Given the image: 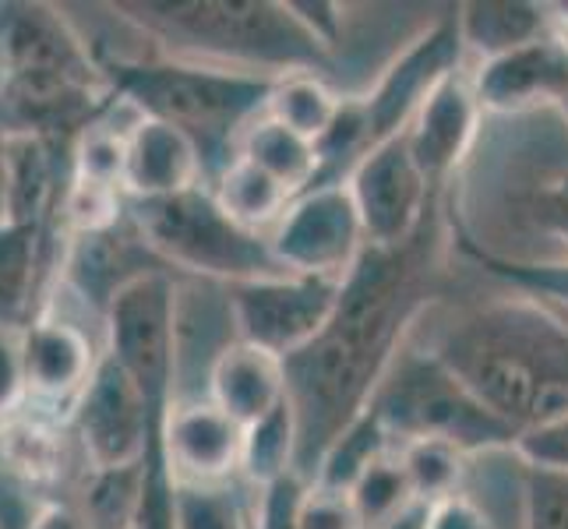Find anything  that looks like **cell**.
Listing matches in <instances>:
<instances>
[{
    "instance_id": "obj_1",
    "label": "cell",
    "mask_w": 568,
    "mask_h": 529,
    "mask_svg": "<svg viewBox=\"0 0 568 529\" xmlns=\"http://www.w3.org/2000/svg\"><path fill=\"white\" fill-rule=\"evenodd\" d=\"M427 301L424 230L403 247H364L343 279L336 315L315 343L283 360L297 420V474L315 480L328 445L375 399Z\"/></svg>"
},
{
    "instance_id": "obj_2",
    "label": "cell",
    "mask_w": 568,
    "mask_h": 529,
    "mask_svg": "<svg viewBox=\"0 0 568 529\" xmlns=\"http://www.w3.org/2000/svg\"><path fill=\"white\" fill-rule=\"evenodd\" d=\"M430 349L519 435L568 414V328L530 297L469 311Z\"/></svg>"
},
{
    "instance_id": "obj_3",
    "label": "cell",
    "mask_w": 568,
    "mask_h": 529,
    "mask_svg": "<svg viewBox=\"0 0 568 529\" xmlns=\"http://www.w3.org/2000/svg\"><path fill=\"white\" fill-rule=\"evenodd\" d=\"M110 11L173 61L262 78L328 68V50L286 0H113Z\"/></svg>"
},
{
    "instance_id": "obj_4",
    "label": "cell",
    "mask_w": 568,
    "mask_h": 529,
    "mask_svg": "<svg viewBox=\"0 0 568 529\" xmlns=\"http://www.w3.org/2000/svg\"><path fill=\"white\" fill-rule=\"evenodd\" d=\"M110 89L142 116L173 124L199 145L205 187L233 160L244 131L268 110L280 78L187 64L173 57H100Z\"/></svg>"
},
{
    "instance_id": "obj_5",
    "label": "cell",
    "mask_w": 568,
    "mask_h": 529,
    "mask_svg": "<svg viewBox=\"0 0 568 529\" xmlns=\"http://www.w3.org/2000/svg\"><path fill=\"white\" fill-rule=\"evenodd\" d=\"M371 409L388 430L392 445L445 441L466 459L516 452L519 430L505 424L491 406L477 399L435 349L403 346L382 378Z\"/></svg>"
},
{
    "instance_id": "obj_6",
    "label": "cell",
    "mask_w": 568,
    "mask_h": 529,
    "mask_svg": "<svg viewBox=\"0 0 568 529\" xmlns=\"http://www.w3.org/2000/svg\"><path fill=\"white\" fill-rule=\"evenodd\" d=\"M128 220L145 251L163 265H178L223 286L283 276L268 237L233 223L205 184L170 199L128 202Z\"/></svg>"
},
{
    "instance_id": "obj_7",
    "label": "cell",
    "mask_w": 568,
    "mask_h": 529,
    "mask_svg": "<svg viewBox=\"0 0 568 529\" xmlns=\"http://www.w3.org/2000/svg\"><path fill=\"white\" fill-rule=\"evenodd\" d=\"M173 399H149L134 378L103 353L92 382L85 385L71 414L74 441L89 469L142 466L149 445L163 435V420Z\"/></svg>"
},
{
    "instance_id": "obj_8",
    "label": "cell",
    "mask_w": 568,
    "mask_h": 529,
    "mask_svg": "<svg viewBox=\"0 0 568 529\" xmlns=\"http://www.w3.org/2000/svg\"><path fill=\"white\" fill-rule=\"evenodd\" d=\"M343 279L322 276H268L226 286V307L237 339L276 357H293L336 315Z\"/></svg>"
},
{
    "instance_id": "obj_9",
    "label": "cell",
    "mask_w": 568,
    "mask_h": 529,
    "mask_svg": "<svg viewBox=\"0 0 568 529\" xmlns=\"http://www.w3.org/2000/svg\"><path fill=\"white\" fill-rule=\"evenodd\" d=\"M268 247L283 272L293 276L346 279L367 247L361 212L346 184L311 187L290 202L280 226L268 233Z\"/></svg>"
},
{
    "instance_id": "obj_10",
    "label": "cell",
    "mask_w": 568,
    "mask_h": 529,
    "mask_svg": "<svg viewBox=\"0 0 568 529\" xmlns=\"http://www.w3.org/2000/svg\"><path fill=\"white\" fill-rule=\"evenodd\" d=\"M71 82L85 89H110L100 57L53 4L8 0L0 4V82Z\"/></svg>"
},
{
    "instance_id": "obj_11",
    "label": "cell",
    "mask_w": 568,
    "mask_h": 529,
    "mask_svg": "<svg viewBox=\"0 0 568 529\" xmlns=\"http://www.w3.org/2000/svg\"><path fill=\"white\" fill-rule=\"evenodd\" d=\"M463 53L466 47L456 14H445L435 26H427L420 35L409 39L403 53L392 57L385 71L378 74V82L364 92V110L371 121V134H375V145L406 134L420 106L430 100V92L445 78L463 71Z\"/></svg>"
},
{
    "instance_id": "obj_12",
    "label": "cell",
    "mask_w": 568,
    "mask_h": 529,
    "mask_svg": "<svg viewBox=\"0 0 568 529\" xmlns=\"http://www.w3.org/2000/svg\"><path fill=\"white\" fill-rule=\"evenodd\" d=\"M346 187L361 212L367 247H403L424 230L430 181L409 155L406 134L371 149L346 176Z\"/></svg>"
},
{
    "instance_id": "obj_13",
    "label": "cell",
    "mask_w": 568,
    "mask_h": 529,
    "mask_svg": "<svg viewBox=\"0 0 568 529\" xmlns=\"http://www.w3.org/2000/svg\"><path fill=\"white\" fill-rule=\"evenodd\" d=\"M103 353L78 322L57 315L53 307H39L36 318L26 322V406L71 424Z\"/></svg>"
},
{
    "instance_id": "obj_14",
    "label": "cell",
    "mask_w": 568,
    "mask_h": 529,
    "mask_svg": "<svg viewBox=\"0 0 568 529\" xmlns=\"http://www.w3.org/2000/svg\"><path fill=\"white\" fill-rule=\"evenodd\" d=\"M244 427L212 399L178 396L163 420V456L173 484L215 487L241 474Z\"/></svg>"
},
{
    "instance_id": "obj_15",
    "label": "cell",
    "mask_w": 568,
    "mask_h": 529,
    "mask_svg": "<svg viewBox=\"0 0 568 529\" xmlns=\"http://www.w3.org/2000/svg\"><path fill=\"white\" fill-rule=\"evenodd\" d=\"M474 78V92L484 113H530L561 106L568 92V35H551L513 50L495 61H484Z\"/></svg>"
},
{
    "instance_id": "obj_16",
    "label": "cell",
    "mask_w": 568,
    "mask_h": 529,
    "mask_svg": "<svg viewBox=\"0 0 568 529\" xmlns=\"http://www.w3.org/2000/svg\"><path fill=\"white\" fill-rule=\"evenodd\" d=\"M484 106L474 92V78L456 71L453 78L430 92V100L420 106L414 124L406 128L409 155L417 160L430 187L445 184L456 166L469 155L480 131Z\"/></svg>"
},
{
    "instance_id": "obj_17",
    "label": "cell",
    "mask_w": 568,
    "mask_h": 529,
    "mask_svg": "<svg viewBox=\"0 0 568 529\" xmlns=\"http://www.w3.org/2000/svg\"><path fill=\"white\" fill-rule=\"evenodd\" d=\"M202 184H205L202 152L184 131L163 121H152V116H142L131 128L124 145V176H121L128 202L170 199V194H181Z\"/></svg>"
},
{
    "instance_id": "obj_18",
    "label": "cell",
    "mask_w": 568,
    "mask_h": 529,
    "mask_svg": "<svg viewBox=\"0 0 568 529\" xmlns=\"http://www.w3.org/2000/svg\"><path fill=\"white\" fill-rule=\"evenodd\" d=\"M209 399L230 420L251 427L286 403V364L233 336L209 364Z\"/></svg>"
},
{
    "instance_id": "obj_19",
    "label": "cell",
    "mask_w": 568,
    "mask_h": 529,
    "mask_svg": "<svg viewBox=\"0 0 568 529\" xmlns=\"http://www.w3.org/2000/svg\"><path fill=\"white\" fill-rule=\"evenodd\" d=\"M71 438L74 430L68 420L22 406L0 420V469L26 491L61 484L71 462Z\"/></svg>"
},
{
    "instance_id": "obj_20",
    "label": "cell",
    "mask_w": 568,
    "mask_h": 529,
    "mask_svg": "<svg viewBox=\"0 0 568 529\" xmlns=\"http://www.w3.org/2000/svg\"><path fill=\"white\" fill-rule=\"evenodd\" d=\"M463 47L484 61H495L540 39L561 35L551 4L534 0H466L456 8Z\"/></svg>"
},
{
    "instance_id": "obj_21",
    "label": "cell",
    "mask_w": 568,
    "mask_h": 529,
    "mask_svg": "<svg viewBox=\"0 0 568 529\" xmlns=\"http://www.w3.org/2000/svg\"><path fill=\"white\" fill-rule=\"evenodd\" d=\"M209 191L215 194V202H220V208L233 223L251 233H262V237H268L280 226L290 202L297 199L286 184H280L276 176L254 166L244 155H237V160L215 176Z\"/></svg>"
},
{
    "instance_id": "obj_22",
    "label": "cell",
    "mask_w": 568,
    "mask_h": 529,
    "mask_svg": "<svg viewBox=\"0 0 568 529\" xmlns=\"http://www.w3.org/2000/svg\"><path fill=\"white\" fill-rule=\"evenodd\" d=\"M237 155H244V160H251L254 166L272 173L293 194H304L318 184L322 163H318L315 142L301 139L297 131H290L286 124H280L276 116H268V113H262L258 121L244 131Z\"/></svg>"
},
{
    "instance_id": "obj_23",
    "label": "cell",
    "mask_w": 568,
    "mask_h": 529,
    "mask_svg": "<svg viewBox=\"0 0 568 529\" xmlns=\"http://www.w3.org/2000/svg\"><path fill=\"white\" fill-rule=\"evenodd\" d=\"M388 452H396V445H392L388 430L375 417V409L367 406L364 414L354 424H349L336 441L328 445V452L318 462L315 484L349 495L357 487V480L367 474V469L375 466L378 459H385Z\"/></svg>"
},
{
    "instance_id": "obj_24",
    "label": "cell",
    "mask_w": 568,
    "mask_h": 529,
    "mask_svg": "<svg viewBox=\"0 0 568 529\" xmlns=\"http://www.w3.org/2000/svg\"><path fill=\"white\" fill-rule=\"evenodd\" d=\"M286 474H297V420H293L290 399L268 417L244 427L241 452V477L254 484V491Z\"/></svg>"
},
{
    "instance_id": "obj_25",
    "label": "cell",
    "mask_w": 568,
    "mask_h": 529,
    "mask_svg": "<svg viewBox=\"0 0 568 529\" xmlns=\"http://www.w3.org/2000/svg\"><path fill=\"white\" fill-rule=\"evenodd\" d=\"M43 233L47 230L39 226L0 223V322L26 325L18 322V315L32 301L36 268L43 258Z\"/></svg>"
},
{
    "instance_id": "obj_26",
    "label": "cell",
    "mask_w": 568,
    "mask_h": 529,
    "mask_svg": "<svg viewBox=\"0 0 568 529\" xmlns=\"http://www.w3.org/2000/svg\"><path fill=\"white\" fill-rule=\"evenodd\" d=\"M343 95L332 92L318 74H286L272 89L268 100V116H276L280 124L290 131H297L301 139L318 142L328 131V124L336 121Z\"/></svg>"
},
{
    "instance_id": "obj_27",
    "label": "cell",
    "mask_w": 568,
    "mask_h": 529,
    "mask_svg": "<svg viewBox=\"0 0 568 529\" xmlns=\"http://www.w3.org/2000/svg\"><path fill=\"white\" fill-rule=\"evenodd\" d=\"M142 466L128 469H89L82 495H78V508L89 519L92 529H134V516H139L142 501Z\"/></svg>"
},
{
    "instance_id": "obj_28",
    "label": "cell",
    "mask_w": 568,
    "mask_h": 529,
    "mask_svg": "<svg viewBox=\"0 0 568 529\" xmlns=\"http://www.w3.org/2000/svg\"><path fill=\"white\" fill-rule=\"evenodd\" d=\"M396 459L417 501L442 505L448 498L463 495L459 487H463L469 459L459 448L445 441H406V445H396Z\"/></svg>"
},
{
    "instance_id": "obj_29",
    "label": "cell",
    "mask_w": 568,
    "mask_h": 529,
    "mask_svg": "<svg viewBox=\"0 0 568 529\" xmlns=\"http://www.w3.org/2000/svg\"><path fill=\"white\" fill-rule=\"evenodd\" d=\"M466 251L474 254L484 272H491V276L508 283L519 297H530L544 307L568 315V258H558V262L555 258H544V262L505 258V254H495V251H480L477 244H466Z\"/></svg>"
},
{
    "instance_id": "obj_30",
    "label": "cell",
    "mask_w": 568,
    "mask_h": 529,
    "mask_svg": "<svg viewBox=\"0 0 568 529\" xmlns=\"http://www.w3.org/2000/svg\"><path fill=\"white\" fill-rule=\"evenodd\" d=\"M173 526L178 529H251V512L241 505L230 484L194 487L178 484L173 498Z\"/></svg>"
},
{
    "instance_id": "obj_31",
    "label": "cell",
    "mask_w": 568,
    "mask_h": 529,
    "mask_svg": "<svg viewBox=\"0 0 568 529\" xmlns=\"http://www.w3.org/2000/svg\"><path fill=\"white\" fill-rule=\"evenodd\" d=\"M349 498L357 505L364 529H382L392 516L403 512V508L414 501V491H409V480L403 474L396 452H388L385 459L371 466L357 480L354 491H349Z\"/></svg>"
},
{
    "instance_id": "obj_32",
    "label": "cell",
    "mask_w": 568,
    "mask_h": 529,
    "mask_svg": "<svg viewBox=\"0 0 568 529\" xmlns=\"http://www.w3.org/2000/svg\"><path fill=\"white\" fill-rule=\"evenodd\" d=\"M523 529H568V474L519 462Z\"/></svg>"
},
{
    "instance_id": "obj_33",
    "label": "cell",
    "mask_w": 568,
    "mask_h": 529,
    "mask_svg": "<svg viewBox=\"0 0 568 529\" xmlns=\"http://www.w3.org/2000/svg\"><path fill=\"white\" fill-rule=\"evenodd\" d=\"M311 480L304 474H286L258 487V498L251 508V529H301V508Z\"/></svg>"
},
{
    "instance_id": "obj_34",
    "label": "cell",
    "mask_w": 568,
    "mask_h": 529,
    "mask_svg": "<svg viewBox=\"0 0 568 529\" xmlns=\"http://www.w3.org/2000/svg\"><path fill=\"white\" fill-rule=\"evenodd\" d=\"M26 403V325L0 322V420L18 414Z\"/></svg>"
},
{
    "instance_id": "obj_35",
    "label": "cell",
    "mask_w": 568,
    "mask_h": 529,
    "mask_svg": "<svg viewBox=\"0 0 568 529\" xmlns=\"http://www.w3.org/2000/svg\"><path fill=\"white\" fill-rule=\"evenodd\" d=\"M513 456L526 466L561 469V474H568V414L523 430Z\"/></svg>"
},
{
    "instance_id": "obj_36",
    "label": "cell",
    "mask_w": 568,
    "mask_h": 529,
    "mask_svg": "<svg viewBox=\"0 0 568 529\" xmlns=\"http://www.w3.org/2000/svg\"><path fill=\"white\" fill-rule=\"evenodd\" d=\"M301 529H364V522L346 491H332V487L311 480L301 508Z\"/></svg>"
},
{
    "instance_id": "obj_37",
    "label": "cell",
    "mask_w": 568,
    "mask_h": 529,
    "mask_svg": "<svg viewBox=\"0 0 568 529\" xmlns=\"http://www.w3.org/2000/svg\"><path fill=\"white\" fill-rule=\"evenodd\" d=\"M286 4L297 14V22L332 53V47L343 39V4H332V0H286Z\"/></svg>"
},
{
    "instance_id": "obj_38",
    "label": "cell",
    "mask_w": 568,
    "mask_h": 529,
    "mask_svg": "<svg viewBox=\"0 0 568 529\" xmlns=\"http://www.w3.org/2000/svg\"><path fill=\"white\" fill-rule=\"evenodd\" d=\"M427 529H495V522L477 501H469L466 495H456V498L430 508Z\"/></svg>"
},
{
    "instance_id": "obj_39",
    "label": "cell",
    "mask_w": 568,
    "mask_h": 529,
    "mask_svg": "<svg viewBox=\"0 0 568 529\" xmlns=\"http://www.w3.org/2000/svg\"><path fill=\"white\" fill-rule=\"evenodd\" d=\"M26 529H92L89 519L82 516V508L64 498H43L26 522Z\"/></svg>"
},
{
    "instance_id": "obj_40",
    "label": "cell",
    "mask_w": 568,
    "mask_h": 529,
    "mask_svg": "<svg viewBox=\"0 0 568 529\" xmlns=\"http://www.w3.org/2000/svg\"><path fill=\"white\" fill-rule=\"evenodd\" d=\"M540 205H544V220L551 223L558 237H565V244H568V176L544 191Z\"/></svg>"
},
{
    "instance_id": "obj_41",
    "label": "cell",
    "mask_w": 568,
    "mask_h": 529,
    "mask_svg": "<svg viewBox=\"0 0 568 529\" xmlns=\"http://www.w3.org/2000/svg\"><path fill=\"white\" fill-rule=\"evenodd\" d=\"M430 508L435 505H427V501H409L403 512H396L392 516L382 529H427V522H430Z\"/></svg>"
},
{
    "instance_id": "obj_42",
    "label": "cell",
    "mask_w": 568,
    "mask_h": 529,
    "mask_svg": "<svg viewBox=\"0 0 568 529\" xmlns=\"http://www.w3.org/2000/svg\"><path fill=\"white\" fill-rule=\"evenodd\" d=\"M8 191V131H0V205H4Z\"/></svg>"
},
{
    "instance_id": "obj_43",
    "label": "cell",
    "mask_w": 568,
    "mask_h": 529,
    "mask_svg": "<svg viewBox=\"0 0 568 529\" xmlns=\"http://www.w3.org/2000/svg\"><path fill=\"white\" fill-rule=\"evenodd\" d=\"M561 113H565V121H568V92H565V100H561V106H558Z\"/></svg>"
},
{
    "instance_id": "obj_44",
    "label": "cell",
    "mask_w": 568,
    "mask_h": 529,
    "mask_svg": "<svg viewBox=\"0 0 568 529\" xmlns=\"http://www.w3.org/2000/svg\"><path fill=\"white\" fill-rule=\"evenodd\" d=\"M555 315H558V318L565 322V328H568V315H561V311H555Z\"/></svg>"
},
{
    "instance_id": "obj_45",
    "label": "cell",
    "mask_w": 568,
    "mask_h": 529,
    "mask_svg": "<svg viewBox=\"0 0 568 529\" xmlns=\"http://www.w3.org/2000/svg\"><path fill=\"white\" fill-rule=\"evenodd\" d=\"M0 223H4V205H0Z\"/></svg>"
}]
</instances>
